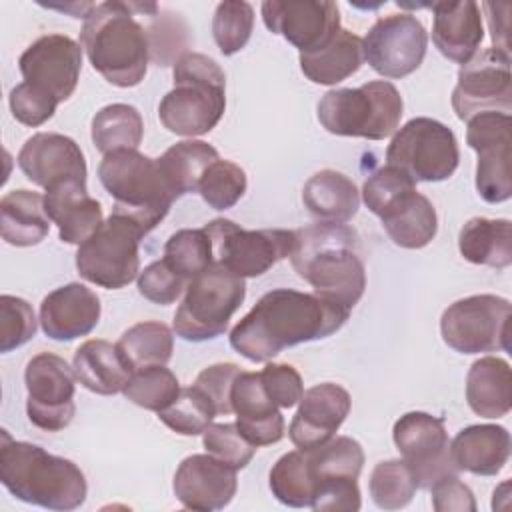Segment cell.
Listing matches in <instances>:
<instances>
[{
  "mask_svg": "<svg viewBox=\"0 0 512 512\" xmlns=\"http://www.w3.org/2000/svg\"><path fill=\"white\" fill-rule=\"evenodd\" d=\"M348 316V308L318 294L274 288L236 322L230 346L250 362H268L284 348L332 336Z\"/></svg>",
  "mask_w": 512,
  "mask_h": 512,
  "instance_id": "6da1fadb",
  "label": "cell"
},
{
  "mask_svg": "<svg viewBox=\"0 0 512 512\" xmlns=\"http://www.w3.org/2000/svg\"><path fill=\"white\" fill-rule=\"evenodd\" d=\"M150 2L108 0L96 4L80 30V46L92 68L112 86H138L152 60L150 34L138 16Z\"/></svg>",
  "mask_w": 512,
  "mask_h": 512,
  "instance_id": "7a4b0ae2",
  "label": "cell"
},
{
  "mask_svg": "<svg viewBox=\"0 0 512 512\" xmlns=\"http://www.w3.org/2000/svg\"><path fill=\"white\" fill-rule=\"evenodd\" d=\"M354 228L336 222H316L294 230L290 262L314 294L352 310L366 288V268L358 254Z\"/></svg>",
  "mask_w": 512,
  "mask_h": 512,
  "instance_id": "3957f363",
  "label": "cell"
},
{
  "mask_svg": "<svg viewBox=\"0 0 512 512\" xmlns=\"http://www.w3.org/2000/svg\"><path fill=\"white\" fill-rule=\"evenodd\" d=\"M0 482L18 500L48 510H76L86 502L84 472L68 458L54 456L42 446L12 440L2 430Z\"/></svg>",
  "mask_w": 512,
  "mask_h": 512,
  "instance_id": "277c9868",
  "label": "cell"
},
{
  "mask_svg": "<svg viewBox=\"0 0 512 512\" xmlns=\"http://www.w3.org/2000/svg\"><path fill=\"white\" fill-rule=\"evenodd\" d=\"M174 88L160 100L162 126L178 136L208 134L226 110V74L214 58L186 50L172 68Z\"/></svg>",
  "mask_w": 512,
  "mask_h": 512,
  "instance_id": "5b68a950",
  "label": "cell"
},
{
  "mask_svg": "<svg viewBox=\"0 0 512 512\" xmlns=\"http://www.w3.org/2000/svg\"><path fill=\"white\" fill-rule=\"evenodd\" d=\"M98 178L104 190L114 198L112 212L134 220L144 234L166 218L176 200L158 158L144 156L138 150L104 154L98 164Z\"/></svg>",
  "mask_w": 512,
  "mask_h": 512,
  "instance_id": "8992f818",
  "label": "cell"
},
{
  "mask_svg": "<svg viewBox=\"0 0 512 512\" xmlns=\"http://www.w3.org/2000/svg\"><path fill=\"white\" fill-rule=\"evenodd\" d=\"M404 100L388 80H370L358 88L328 90L318 102V122L336 136L384 140L400 128Z\"/></svg>",
  "mask_w": 512,
  "mask_h": 512,
  "instance_id": "52a82bcc",
  "label": "cell"
},
{
  "mask_svg": "<svg viewBox=\"0 0 512 512\" xmlns=\"http://www.w3.org/2000/svg\"><path fill=\"white\" fill-rule=\"evenodd\" d=\"M244 298V278L220 262H212L184 290L172 322L176 336L188 342H206L222 336Z\"/></svg>",
  "mask_w": 512,
  "mask_h": 512,
  "instance_id": "ba28073f",
  "label": "cell"
},
{
  "mask_svg": "<svg viewBox=\"0 0 512 512\" xmlns=\"http://www.w3.org/2000/svg\"><path fill=\"white\" fill-rule=\"evenodd\" d=\"M144 230L128 216L112 212L76 250L78 274L100 288L118 290L140 274V240Z\"/></svg>",
  "mask_w": 512,
  "mask_h": 512,
  "instance_id": "9c48e42d",
  "label": "cell"
},
{
  "mask_svg": "<svg viewBox=\"0 0 512 512\" xmlns=\"http://www.w3.org/2000/svg\"><path fill=\"white\" fill-rule=\"evenodd\" d=\"M460 162L458 140L440 120L418 116L400 126L388 148L386 164L400 168L414 182L448 180Z\"/></svg>",
  "mask_w": 512,
  "mask_h": 512,
  "instance_id": "30bf717a",
  "label": "cell"
},
{
  "mask_svg": "<svg viewBox=\"0 0 512 512\" xmlns=\"http://www.w3.org/2000/svg\"><path fill=\"white\" fill-rule=\"evenodd\" d=\"M510 312V302L496 294L460 298L442 312V340L460 354L510 352Z\"/></svg>",
  "mask_w": 512,
  "mask_h": 512,
  "instance_id": "8fae6325",
  "label": "cell"
},
{
  "mask_svg": "<svg viewBox=\"0 0 512 512\" xmlns=\"http://www.w3.org/2000/svg\"><path fill=\"white\" fill-rule=\"evenodd\" d=\"M204 230L212 240L214 262L242 278L266 274L276 262L288 258L294 246V230H246L228 218H214Z\"/></svg>",
  "mask_w": 512,
  "mask_h": 512,
  "instance_id": "7c38bea8",
  "label": "cell"
},
{
  "mask_svg": "<svg viewBox=\"0 0 512 512\" xmlns=\"http://www.w3.org/2000/svg\"><path fill=\"white\" fill-rule=\"evenodd\" d=\"M76 372L68 362L52 352L32 356L24 370L28 420L46 432H60L70 426L76 404Z\"/></svg>",
  "mask_w": 512,
  "mask_h": 512,
  "instance_id": "4fadbf2b",
  "label": "cell"
},
{
  "mask_svg": "<svg viewBox=\"0 0 512 512\" xmlns=\"http://www.w3.org/2000/svg\"><path fill=\"white\" fill-rule=\"evenodd\" d=\"M392 438L418 488L430 490L442 478L460 474L450 454L444 418L420 410L406 412L394 422Z\"/></svg>",
  "mask_w": 512,
  "mask_h": 512,
  "instance_id": "5bb4252c",
  "label": "cell"
},
{
  "mask_svg": "<svg viewBox=\"0 0 512 512\" xmlns=\"http://www.w3.org/2000/svg\"><path fill=\"white\" fill-rule=\"evenodd\" d=\"M466 142L478 154L476 190L488 204L506 202L512 196V116L504 112H480L468 120Z\"/></svg>",
  "mask_w": 512,
  "mask_h": 512,
  "instance_id": "9a60e30c",
  "label": "cell"
},
{
  "mask_svg": "<svg viewBox=\"0 0 512 512\" xmlns=\"http://www.w3.org/2000/svg\"><path fill=\"white\" fill-rule=\"evenodd\" d=\"M452 108L460 120H470L480 112L510 114V54L490 46L462 64L452 90Z\"/></svg>",
  "mask_w": 512,
  "mask_h": 512,
  "instance_id": "2e32d148",
  "label": "cell"
},
{
  "mask_svg": "<svg viewBox=\"0 0 512 512\" xmlns=\"http://www.w3.org/2000/svg\"><path fill=\"white\" fill-rule=\"evenodd\" d=\"M428 48V32L414 14L378 18L362 38L364 62L384 78H404L420 68Z\"/></svg>",
  "mask_w": 512,
  "mask_h": 512,
  "instance_id": "e0dca14e",
  "label": "cell"
},
{
  "mask_svg": "<svg viewBox=\"0 0 512 512\" xmlns=\"http://www.w3.org/2000/svg\"><path fill=\"white\" fill-rule=\"evenodd\" d=\"M82 46L66 34H44L18 58L24 82L52 96L58 104L68 100L80 80Z\"/></svg>",
  "mask_w": 512,
  "mask_h": 512,
  "instance_id": "ac0fdd59",
  "label": "cell"
},
{
  "mask_svg": "<svg viewBox=\"0 0 512 512\" xmlns=\"http://www.w3.org/2000/svg\"><path fill=\"white\" fill-rule=\"evenodd\" d=\"M260 10L266 28L300 54L326 46L340 32V10L330 0H266Z\"/></svg>",
  "mask_w": 512,
  "mask_h": 512,
  "instance_id": "d6986e66",
  "label": "cell"
},
{
  "mask_svg": "<svg viewBox=\"0 0 512 512\" xmlns=\"http://www.w3.org/2000/svg\"><path fill=\"white\" fill-rule=\"evenodd\" d=\"M236 468L212 454L186 456L176 472L172 490L178 502L188 510L212 512L226 508L238 490Z\"/></svg>",
  "mask_w": 512,
  "mask_h": 512,
  "instance_id": "ffe728a7",
  "label": "cell"
},
{
  "mask_svg": "<svg viewBox=\"0 0 512 512\" xmlns=\"http://www.w3.org/2000/svg\"><path fill=\"white\" fill-rule=\"evenodd\" d=\"M24 176L48 190L66 180H84L88 176L82 148L70 136L58 132H38L30 136L16 158Z\"/></svg>",
  "mask_w": 512,
  "mask_h": 512,
  "instance_id": "44dd1931",
  "label": "cell"
},
{
  "mask_svg": "<svg viewBox=\"0 0 512 512\" xmlns=\"http://www.w3.org/2000/svg\"><path fill=\"white\" fill-rule=\"evenodd\" d=\"M352 406L346 388L322 382L304 390L298 410L290 422L288 436L298 450H312L336 436Z\"/></svg>",
  "mask_w": 512,
  "mask_h": 512,
  "instance_id": "7402d4cb",
  "label": "cell"
},
{
  "mask_svg": "<svg viewBox=\"0 0 512 512\" xmlns=\"http://www.w3.org/2000/svg\"><path fill=\"white\" fill-rule=\"evenodd\" d=\"M102 306L96 292L80 282L64 284L44 296L40 304L42 332L58 342L88 336L100 322Z\"/></svg>",
  "mask_w": 512,
  "mask_h": 512,
  "instance_id": "603a6c76",
  "label": "cell"
},
{
  "mask_svg": "<svg viewBox=\"0 0 512 512\" xmlns=\"http://www.w3.org/2000/svg\"><path fill=\"white\" fill-rule=\"evenodd\" d=\"M236 426L254 446L276 444L284 436V416L266 394L260 372H240L230 392Z\"/></svg>",
  "mask_w": 512,
  "mask_h": 512,
  "instance_id": "cb8c5ba5",
  "label": "cell"
},
{
  "mask_svg": "<svg viewBox=\"0 0 512 512\" xmlns=\"http://www.w3.org/2000/svg\"><path fill=\"white\" fill-rule=\"evenodd\" d=\"M44 208L58 226V236L66 244H82L104 222L102 206L88 194L84 180H66L46 190Z\"/></svg>",
  "mask_w": 512,
  "mask_h": 512,
  "instance_id": "d4e9b609",
  "label": "cell"
},
{
  "mask_svg": "<svg viewBox=\"0 0 512 512\" xmlns=\"http://www.w3.org/2000/svg\"><path fill=\"white\" fill-rule=\"evenodd\" d=\"M432 42L438 52L456 64H466L484 38L480 6L474 0L462 2H434Z\"/></svg>",
  "mask_w": 512,
  "mask_h": 512,
  "instance_id": "484cf974",
  "label": "cell"
},
{
  "mask_svg": "<svg viewBox=\"0 0 512 512\" xmlns=\"http://www.w3.org/2000/svg\"><path fill=\"white\" fill-rule=\"evenodd\" d=\"M390 240L408 250L428 246L438 232L434 204L414 188L400 192L378 214Z\"/></svg>",
  "mask_w": 512,
  "mask_h": 512,
  "instance_id": "4316f807",
  "label": "cell"
},
{
  "mask_svg": "<svg viewBox=\"0 0 512 512\" xmlns=\"http://www.w3.org/2000/svg\"><path fill=\"white\" fill-rule=\"evenodd\" d=\"M510 432L500 424H472L450 442V454L458 470L476 476H496L510 458Z\"/></svg>",
  "mask_w": 512,
  "mask_h": 512,
  "instance_id": "83f0119b",
  "label": "cell"
},
{
  "mask_svg": "<svg viewBox=\"0 0 512 512\" xmlns=\"http://www.w3.org/2000/svg\"><path fill=\"white\" fill-rule=\"evenodd\" d=\"M72 368L78 382L100 396H112L124 392L134 366L124 356L118 344L108 340H86L74 352Z\"/></svg>",
  "mask_w": 512,
  "mask_h": 512,
  "instance_id": "f1b7e54d",
  "label": "cell"
},
{
  "mask_svg": "<svg viewBox=\"0 0 512 512\" xmlns=\"http://www.w3.org/2000/svg\"><path fill=\"white\" fill-rule=\"evenodd\" d=\"M466 402L482 418H502L512 408L510 364L498 356L472 362L466 374Z\"/></svg>",
  "mask_w": 512,
  "mask_h": 512,
  "instance_id": "f546056e",
  "label": "cell"
},
{
  "mask_svg": "<svg viewBox=\"0 0 512 512\" xmlns=\"http://www.w3.org/2000/svg\"><path fill=\"white\" fill-rule=\"evenodd\" d=\"M306 210L320 222L346 224L360 208V192L346 174L320 170L312 174L302 188Z\"/></svg>",
  "mask_w": 512,
  "mask_h": 512,
  "instance_id": "4dcf8cb0",
  "label": "cell"
},
{
  "mask_svg": "<svg viewBox=\"0 0 512 512\" xmlns=\"http://www.w3.org/2000/svg\"><path fill=\"white\" fill-rule=\"evenodd\" d=\"M44 196L26 188L10 190L0 200V232L10 246H36L50 232Z\"/></svg>",
  "mask_w": 512,
  "mask_h": 512,
  "instance_id": "1f68e13d",
  "label": "cell"
},
{
  "mask_svg": "<svg viewBox=\"0 0 512 512\" xmlns=\"http://www.w3.org/2000/svg\"><path fill=\"white\" fill-rule=\"evenodd\" d=\"M302 74L322 86H334L360 70L364 64L362 38L350 30L340 32L322 48L298 56Z\"/></svg>",
  "mask_w": 512,
  "mask_h": 512,
  "instance_id": "d6a6232c",
  "label": "cell"
},
{
  "mask_svg": "<svg viewBox=\"0 0 512 512\" xmlns=\"http://www.w3.org/2000/svg\"><path fill=\"white\" fill-rule=\"evenodd\" d=\"M464 260L480 266L506 268L512 264V224L506 218H470L458 234Z\"/></svg>",
  "mask_w": 512,
  "mask_h": 512,
  "instance_id": "836d02e7",
  "label": "cell"
},
{
  "mask_svg": "<svg viewBox=\"0 0 512 512\" xmlns=\"http://www.w3.org/2000/svg\"><path fill=\"white\" fill-rule=\"evenodd\" d=\"M218 150L204 140H182L170 146L160 158V168L176 198L196 192L204 170L218 160Z\"/></svg>",
  "mask_w": 512,
  "mask_h": 512,
  "instance_id": "e575fe53",
  "label": "cell"
},
{
  "mask_svg": "<svg viewBox=\"0 0 512 512\" xmlns=\"http://www.w3.org/2000/svg\"><path fill=\"white\" fill-rule=\"evenodd\" d=\"M92 142L98 152L110 154L116 150H138L144 136L140 112L130 104H108L92 118Z\"/></svg>",
  "mask_w": 512,
  "mask_h": 512,
  "instance_id": "d590c367",
  "label": "cell"
},
{
  "mask_svg": "<svg viewBox=\"0 0 512 512\" xmlns=\"http://www.w3.org/2000/svg\"><path fill=\"white\" fill-rule=\"evenodd\" d=\"M314 488L330 480H358L364 466V450L350 436H334L318 448L306 450Z\"/></svg>",
  "mask_w": 512,
  "mask_h": 512,
  "instance_id": "8d00e7d4",
  "label": "cell"
},
{
  "mask_svg": "<svg viewBox=\"0 0 512 512\" xmlns=\"http://www.w3.org/2000/svg\"><path fill=\"white\" fill-rule=\"evenodd\" d=\"M268 484L272 496L290 508H310L314 496V480L306 450L286 452L270 470Z\"/></svg>",
  "mask_w": 512,
  "mask_h": 512,
  "instance_id": "74e56055",
  "label": "cell"
},
{
  "mask_svg": "<svg viewBox=\"0 0 512 512\" xmlns=\"http://www.w3.org/2000/svg\"><path fill=\"white\" fill-rule=\"evenodd\" d=\"M134 370L168 364L174 352V334L164 322L146 320L130 326L116 342Z\"/></svg>",
  "mask_w": 512,
  "mask_h": 512,
  "instance_id": "f35d334b",
  "label": "cell"
},
{
  "mask_svg": "<svg viewBox=\"0 0 512 512\" xmlns=\"http://www.w3.org/2000/svg\"><path fill=\"white\" fill-rule=\"evenodd\" d=\"M178 276L190 282L214 262V248L204 228L176 230L164 244L162 258Z\"/></svg>",
  "mask_w": 512,
  "mask_h": 512,
  "instance_id": "ab89813d",
  "label": "cell"
},
{
  "mask_svg": "<svg viewBox=\"0 0 512 512\" xmlns=\"http://www.w3.org/2000/svg\"><path fill=\"white\" fill-rule=\"evenodd\" d=\"M180 390L182 388L176 374L162 364L134 370L122 394L132 404L158 414L178 398Z\"/></svg>",
  "mask_w": 512,
  "mask_h": 512,
  "instance_id": "60d3db41",
  "label": "cell"
},
{
  "mask_svg": "<svg viewBox=\"0 0 512 512\" xmlns=\"http://www.w3.org/2000/svg\"><path fill=\"white\" fill-rule=\"evenodd\" d=\"M368 490L378 508L400 510L412 502L418 486L408 464L402 458H390L374 466Z\"/></svg>",
  "mask_w": 512,
  "mask_h": 512,
  "instance_id": "b9f144b4",
  "label": "cell"
},
{
  "mask_svg": "<svg viewBox=\"0 0 512 512\" xmlns=\"http://www.w3.org/2000/svg\"><path fill=\"white\" fill-rule=\"evenodd\" d=\"M254 30V8L244 0L220 2L212 16V36L224 56L240 52Z\"/></svg>",
  "mask_w": 512,
  "mask_h": 512,
  "instance_id": "7bdbcfd3",
  "label": "cell"
},
{
  "mask_svg": "<svg viewBox=\"0 0 512 512\" xmlns=\"http://www.w3.org/2000/svg\"><path fill=\"white\" fill-rule=\"evenodd\" d=\"M246 188V172L232 160L218 158L204 170L196 192L210 208L228 210L244 196Z\"/></svg>",
  "mask_w": 512,
  "mask_h": 512,
  "instance_id": "ee69618b",
  "label": "cell"
},
{
  "mask_svg": "<svg viewBox=\"0 0 512 512\" xmlns=\"http://www.w3.org/2000/svg\"><path fill=\"white\" fill-rule=\"evenodd\" d=\"M214 418L216 412L212 404L194 386L182 388L178 398L168 408L158 412V420L182 436L202 434Z\"/></svg>",
  "mask_w": 512,
  "mask_h": 512,
  "instance_id": "f6af8a7d",
  "label": "cell"
},
{
  "mask_svg": "<svg viewBox=\"0 0 512 512\" xmlns=\"http://www.w3.org/2000/svg\"><path fill=\"white\" fill-rule=\"evenodd\" d=\"M36 316L32 306L18 296H0V352H12L36 336Z\"/></svg>",
  "mask_w": 512,
  "mask_h": 512,
  "instance_id": "bcb514c9",
  "label": "cell"
},
{
  "mask_svg": "<svg viewBox=\"0 0 512 512\" xmlns=\"http://www.w3.org/2000/svg\"><path fill=\"white\" fill-rule=\"evenodd\" d=\"M202 444L208 454L216 456L218 460L230 464L236 470L246 468L258 450V446H254L250 440L244 438L236 422H224V424L212 422L202 432Z\"/></svg>",
  "mask_w": 512,
  "mask_h": 512,
  "instance_id": "7dc6e473",
  "label": "cell"
},
{
  "mask_svg": "<svg viewBox=\"0 0 512 512\" xmlns=\"http://www.w3.org/2000/svg\"><path fill=\"white\" fill-rule=\"evenodd\" d=\"M136 284H138V292L146 300L160 306L174 304L188 286V282L182 276H178L164 260L150 262L138 274Z\"/></svg>",
  "mask_w": 512,
  "mask_h": 512,
  "instance_id": "c3c4849f",
  "label": "cell"
},
{
  "mask_svg": "<svg viewBox=\"0 0 512 512\" xmlns=\"http://www.w3.org/2000/svg\"><path fill=\"white\" fill-rule=\"evenodd\" d=\"M240 366L234 362H218L212 366H206L194 380V388L200 390V394L212 404L216 416L230 414L232 402L230 392L236 376L240 374Z\"/></svg>",
  "mask_w": 512,
  "mask_h": 512,
  "instance_id": "681fc988",
  "label": "cell"
},
{
  "mask_svg": "<svg viewBox=\"0 0 512 512\" xmlns=\"http://www.w3.org/2000/svg\"><path fill=\"white\" fill-rule=\"evenodd\" d=\"M8 104H10L12 116L20 124L32 126V128L48 122L58 108V102L52 96L34 88L28 82H20L10 90Z\"/></svg>",
  "mask_w": 512,
  "mask_h": 512,
  "instance_id": "f907efd6",
  "label": "cell"
},
{
  "mask_svg": "<svg viewBox=\"0 0 512 512\" xmlns=\"http://www.w3.org/2000/svg\"><path fill=\"white\" fill-rule=\"evenodd\" d=\"M260 380L270 396V400L278 408H292L300 402L304 394V384L300 372L290 366V364H278V362H268L260 370Z\"/></svg>",
  "mask_w": 512,
  "mask_h": 512,
  "instance_id": "816d5d0a",
  "label": "cell"
},
{
  "mask_svg": "<svg viewBox=\"0 0 512 512\" xmlns=\"http://www.w3.org/2000/svg\"><path fill=\"white\" fill-rule=\"evenodd\" d=\"M362 500H360V488L358 480H330V482H320L314 488L312 504L316 512H356L360 510Z\"/></svg>",
  "mask_w": 512,
  "mask_h": 512,
  "instance_id": "f5cc1de1",
  "label": "cell"
},
{
  "mask_svg": "<svg viewBox=\"0 0 512 512\" xmlns=\"http://www.w3.org/2000/svg\"><path fill=\"white\" fill-rule=\"evenodd\" d=\"M432 508L436 512H474L476 500L472 490L458 476H446L432 488Z\"/></svg>",
  "mask_w": 512,
  "mask_h": 512,
  "instance_id": "db71d44e",
  "label": "cell"
},
{
  "mask_svg": "<svg viewBox=\"0 0 512 512\" xmlns=\"http://www.w3.org/2000/svg\"><path fill=\"white\" fill-rule=\"evenodd\" d=\"M482 8L488 12V24H490V36L494 42V48H500L504 52L510 54V46H508V10H504V14H498V4L492 2H484Z\"/></svg>",
  "mask_w": 512,
  "mask_h": 512,
  "instance_id": "11a10c76",
  "label": "cell"
}]
</instances>
